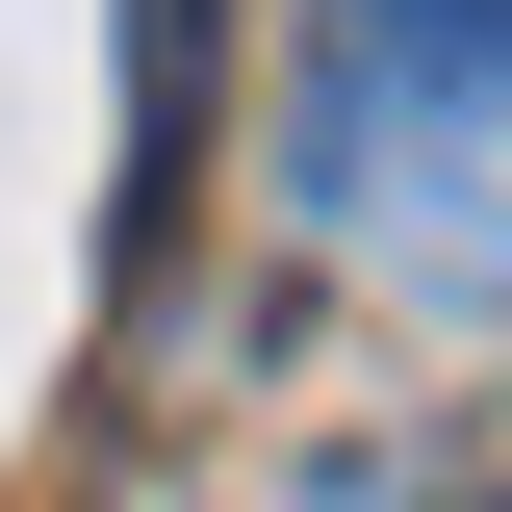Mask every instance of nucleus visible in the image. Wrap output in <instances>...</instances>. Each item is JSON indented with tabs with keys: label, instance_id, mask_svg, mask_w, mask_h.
I'll use <instances>...</instances> for the list:
<instances>
[{
	"label": "nucleus",
	"instance_id": "f257e3e1",
	"mask_svg": "<svg viewBox=\"0 0 512 512\" xmlns=\"http://www.w3.org/2000/svg\"><path fill=\"white\" fill-rule=\"evenodd\" d=\"M282 180H308V231L359 282L512 308V0H308Z\"/></svg>",
	"mask_w": 512,
	"mask_h": 512
},
{
	"label": "nucleus",
	"instance_id": "f03ea898",
	"mask_svg": "<svg viewBox=\"0 0 512 512\" xmlns=\"http://www.w3.org/2000/svg\"><path fill=\"white\" fill-rule=\"evenodd\" d=\"M180 77H205V0H128V154H180Z\"/></svg>",
	"mask_w": 512,
	"mask_h": 512
}]
</instances>
